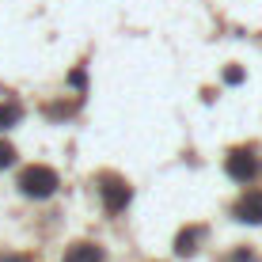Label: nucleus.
<instances>
[{"label": "nucleus", "mask_w": 262, "mask_h": 262, "mask_svg": "<svg viewBox=\"0 0 262 262\" xmlns=\"http://www.w3.org/2000/svg\"><path fill=\"white\" fill-rule=\"evenodd\" d=\"M19 122H23V106L15 103V99L0 103V133H4V129H15Z\"/></svg>", "instance_id": "obj_5"}, {"label": "nucleus", "mask_w": 262, "mask_h": 262, "mask_svg": "<svg viewBox=\"0 0 262 262\" xmlns=\"http://www.w3.org/2000/svg\"><path fill=\"white\" fill-rule=\"evenodd\" d=\"M12 164H15V148H12V144H8L4 137H0V171L12 167Z\"/></svg>", "instance_id": "obj_8"}, {"label": "nucleus", "mask_w": 262, "mask_h": 262, "mask_svg": "<svg viewBox=\"0 0 262 262\" xmlns=\"http://www.w3.org/2000/svg\"><path fill=\"white\" fill-rule=\"evenodd\" d=\"M236 221H243V224H262V190H247L236 202Z\"/></svg>", "instance_id": "obj_4"}, {"label": "nucleus", "mask_w": 262, "mask_h": 262, "mask_svg": "<svg viewBox=\"0 0 262 262\" xmlns=\"http://www.w3.org/2000/svg\"><path fill=\"white\" fill-rule=\"evenodd\" d=\"M224 171H228V179H236V183H255L258 179V171H262V164H258V156H255V148H236L228 160H224Z\"/></svg>", "instance_id": "obj_3"}, {"label": "nucleus", "mask_w": 262, "mask_h": 262, "mask_svg": "<svg viewBox=\"0 0 262 262\" xmlns=\"http://www.w3.org/2000/svg\"><path fill=\"white\" fill-rule=\"evenodd\" d=\"M99 198H103V209H106V213L118 216L125 205H129L133 190H129V183L118 179V175H99Z\"/></svg>", "instance_id": "obj_2"}, {"label": "nucleus", "mask_w": 262, "mask_h": 262, "mask_svg": "<svg viewBox=\"0 0 262 262\" xmlns=\"http://www.w3.org/2000/svg\"><path fill=\"white\" fill-rule=\"evenodd\" d=\"M205 236V228H186V232H179V239H175V255H194L198 251V239Z\"/></svg>", "instance_id": "obj_6"}, {"label": "nucleus", "mask_w": 262, "mask_h": 262, "mask_svg": "<svg viewBox=\"0 0 262 262\" xmlns=\"http://www.w3.org/2000/svg\"><path fill=\"white\" fill-rule=\"evenodd\" d=\"M239 80H243V69H228L224 72V84H239Z\"/></svg>", "instance_id": "obj_9"}, {"label": "nucleus", "mask_w": 262, "mask_h": 262, "mask_svg": "<svg viewBox=\"0 0 262 262\" xmlns=\"http://www.w3.org/2000/svg\"><path fill=\"white\" fill-rule=\"evenodd\" d=\"M232 262H251V251H236V255H232Z\"/></svg>", "instance_id": "obj_11"}, {"label": "nucleus", "mask_w": 262, "mask_h": 262, "mask_svg": "<svg viewBox=\"0 0 262 262\" xmlns=\"http://www.w3.org/2000/svg\"><path fill=\"white\" fill-rule=\"evenodd\" d=\"M57 186H61V179H57V171L46 167V164H31L19 175V190L27 198H34V202H42V198H53L57 194Z\"/></svg>", "instance_id": "obj_1"}, {"label": "nucleus", "mask_w": 262, "mask_h": 262, "mask_svg": "<svg viewBox=\"0 0 262 262\" xmlns=\"http://www.w3.org/2000/svg\"><path fill=\"white\" fill-rule=\"evenodd\" d=\"M65 262H106V258H103L99 247H92V243H76V247L65 255Z\"/></svg>", "instance_id": "obj_7"}, {"label": "nucleus", "mask_w": 262, "mask_h": 262, "mask_svg": "<svg viewBox=\"0 0 262 262\" xmlns=\"http://www.w3.org/2000/svg\"><path fill=\"white\" fill-rule=\"evenodd\" d=\"M69 84H72V88H84V69H76V72H72V76H69Z\"/></svg>", "instance_id": "obj_10"}]
</instances>
